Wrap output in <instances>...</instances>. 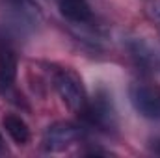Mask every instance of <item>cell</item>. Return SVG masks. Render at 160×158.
Segmentation results:
<instances>
[{
    "label": "cell",
    "instance_id": "1",
    "mask_svg": "<svg viewBox=\"0 0 160 158\" xmlns=\"http://www.w3.org/2000/svg\"><path fill=\"white\" fill-rule=\"evenodd\" d=\"M52 84H54V89L58 93V97L62 99V102L75 114H82L89 97H88V91L82 84L80 77L71 71V69H56L52 73Z\"/></svg>",
    "mask_w": 160,
    "mask_h": 158
},
{
    "label": "cell",
    "instance_id": "2",
    "mask_svg": "<svg viewBox=\"0 0 160 158\" xmlns=\"http://www.w3.org/2000/svg\"><path fill=\"white\" fill-rule=\"evenodd\" d=\"M80 117L84 119L88 125H91L93 128H99L102 132H116L118 128V110L116 104L112 101V95L108 91H99L95 93L93 99L88 101L84 112L80 114Z\"/></svg>",
    "mask_w": 160,
    "mask_h": 158
},
{
    "label": "cell",
    "instance_id": "3",
    "mask_svg": "<svg viewBox=\"0 0 160 158\" xmlns=\"http://www.w3.org/2000/svg\"><path fill=\"white\" fill-rule=\"evenodd\" d=\"M82 140V128L75 123L58 121L45 128L41 138V147L45 153H63L71 149L73 145L80 143Z\"/></svg>",
    "mask_w": 160,
    "mask_h": 158
},
{
    "label": "cell",
    "instance_id": "4",
    "mask_svg": "<svg viewBox=\"0 0 160 158\" xmlns=\"http://www.w3.org/2000/svg\"><path fill=\"white\" fill-rule=\"evenodd\" d=\"M128 99L138 116L149 121H160V87L134 82L128 87Z\"/></svg>",
    "mask_w": 160,
    "mask_h": 158
},
{
    "label": "cell",
    "instance_id": "5",
    "mask_svg": "<svg viewBox=\"0 0 160 158\" xmlns=\"http://www.w3.org/2000/svg\"><path fill=\"white\" fill-rule=\"evenodd\" d=\"M125 48L132 62L142 67L143 71H158L160 69V54L155 47L142 36H127L125 37Z\"/></svg>",
    "mask_w": 160,
    "mask_h": 158
},
{
    "label": "cell",
    "instance_id": "6",
    "mask_svg": "<svg viewBox=\"0 0 160 158\" xmlns=\"http://www.w3.org/2000/svg\"><path fill=\"white\" fill-rule=\"evenodd\" d=\"M17 78V54L8 32H0V95H6Z\"/></svg>",
    "mask_w": 160,
    "mask_h": 158
},
{
    "label": "cell",
    "instance_id": "7",
    "mask_svg": "<svg viewBox=\"0 0 160 158\" xmlns=\"http://www.w3.org/2000/svg\"><path fill=\"white\" fill-rule=\"evenodd\" d=\"M0 2L9 11L13 24H17L21 30H26L28 26H34L39 21L41 13L36 0H0Z\"/></svg>",
    "mask_w": 160,
    "mask_h": 158
},
{
    "label": "cell",
    "instance_id": "8",
    "mask_svg": "<svg viewBox=\"0 0 160 158\" xmlns=\"http://www.w3.org/2000/svg\"><path fill=\"white\" fill-rule=\"evenodd\" d=\"M58 9L62 17H65L73 24L86 26L93 22V11L88 0H58Z\"/></svg>",
    "mask_w": 160,
    "mask_h": 158
},
{
    "label": "cell",
    "instance_id": "9",
    "mask_svg": "<svg viewBox=\"0 0 160 158\" xmlns=\"http://www.w3.org/2000/svg\"><path fill=\"white\" fill-rule=\"evenodd\" d=\"M2 126H4V130L8 132V136L11 138V141H13L15 145H19V147L26 145V143L30 141V138H32L28 123L21 117V116H15V114L4 116V117H2Z\"/></svg>",
    "mask_w": 160,
    "mask_h": 158
},
{
    "label": "cell",
    "instance_id": "10",
    "mask_svg": "<svg viewBox=\"0 0 160 158\" xmlns=\"http://www.w3.org/2000/svg\"><path fill=\"white\" fill-rule=\"evenodd\" d=\"M147 15H149V19L157 24V28H158V32H160V0L153 2V4L147 7Z\"/></svg>",
    "mask_w": 160,
    "mask_h": 158
},
{
    "label": "cell",
    "instance_id": "11",
    "mask_svg": "<svg viewBox=\"0 0 160 158\" xmlns=\"http://www.w3.org/2000/svg\"><path fill=\"white\" fill-rule=\"evenodd\" d=\"M153 153H157V155H160V138H158V140H155V141H153Z\"/></svg>",
    "mask_w": 160,
    "mask_h": 158
},
{
    "label": "cell",
    "instance_id": "12",
    "mask_svg": "<svg viewBox=\"0 0 160 158\" xmlns=\"http://www.w3.org/2000/svg\"><path fill=\"white\" fill-rule=\"evenodd\" d=\"M0 151H4V138H2V134H0Z\"/></svg>",
    "mask_w": 160,
    "mask_h": 158
}]
</instances>
